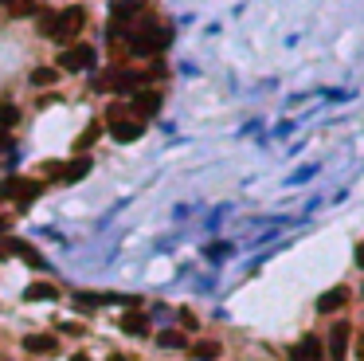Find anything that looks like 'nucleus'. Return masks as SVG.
I'll return each mask as SVG.
<instances>
[{"mask_svg": "<svg viewBox=\"0 0 364 361\" xmlns=\"http://www.w3.org/2000/svg\"><path fill=\"white\" fill-rule=\"evenodd\" d=\"M8 146H12V141H8V134H4V130H0V153H4V150H8Z\"/></svg>", "mask_w": 364, "mask_h": 361, "instance_id": "21", "label": "nucleus"}, {"mask_svg": "<svg viewBox=\"0 0 364 361\" xmlns=\"http://www.w3.org/2000/svg\"><path fill=\"white\" fill-rule=\"evenodd\" d=\"M290 361H321V341L314 334H305L294 350H290Z\"/></svg>", "mask_w": 364, "mask_h": 361, "instance_id": "8", "label": "nucleus"}, {"mask_svg": "<svg viewBox=\"0 0 364 361\" xmlns=\"http://www.w3.org/2000/svg\"><path fill=\"white\" fill-rule=\"evenodd\" d=\"M122 330L133 334V338H141V334H149V318H145V314H138V311H129L126 318H122Z\"/></svg>", "mask_w": 364, "mask_h": 361, "instance_id": "12", "label": "nucleus"}, {"mask_svg": "<svg viewBox=\"0 0 364 361\" xmlns=\"http://www.w3.org/2000/svg\"><path fill=\"white\" fill-rule=\"evenodd\" d=\"M0 197H4V201L28 204V201H36V197H40V185H36L31 177H8L4 185H0Z\"/></svg>", "mask_w": 364, "mask_h": 361, "instance_id": "2", "label": "nucleus"}, {"mask_svg": "<svg viewBox=\"0 0 364 361\" xmlns=\"http://www.w3.org/2000/svg\"><path fill=\"white\" fill-rule=\"evenodd\" d=\"M106 126H110V134H114L118 141H133V138L145 134V118H138L133 106H122V102H114V106L106 111Z\"/></svg>", "mask_w": 364, "mask_h": 361, "instance_id": "1", "label": "nucleus"}, {"mask_svg": "<svg viewBox=\"0 0 364 361\" xmlns=\"http://www.w3.org/2000/svg\"><path fill=\"white\" fill-rule=\"evenodd\" d=\"M192 353H196V361H216L219 358V341H196Z\"/></svg>", "mask_w": 364, "mask_h": 361, "instance_id": "13", "label": "nucleus"}, {"mask_svg": "<svg viewBox=\"0 0 364 361\" xmlns=\"http://www.w3.org/2000/svg\"><path fill=\"white\" fill-rule=\"evenodd\" d=\"M24 350L36 353V358H51V353L59 350V338H55V334H28V338H24Z\"/></svg>", "mask_w": 364, "mask_h": 361, "instance_id": "5", "label": "nucleus"}, {"mask_svg": "<svg viewBox=\"0 0 364 361\" xmlns=\"http://www.w3.org/2000/svg\"><path fill=\"white\" fill-rule=\"evenodd\" d=\"M59 67L63 71H87V67H94V48H87V43H75V48L59 51Z\"/></svg>", "mask_w": 364, "mask_h": 361, "instance_id": "3", "label": "nucleus"}, {"mask_svg": "<svg viewBox=\"0 0 364 361\" xmlns=\"http://www.w3.org/2000/svg\"><path fill=\"white\" fill-rule=\"evenodd\" d=\"M356 353H361V361H364V334H361V341H356Z\"/></svg>", "mask_w": 364, "mask_h": 361, "instance_id": "23", "label": "nucleus"}, {"mask_svg": "<svg viewBox=\"0 0 364 361\" xmlns=\"http://www.w3.org/2000/svg\"><path fill=\"white\" fill-rule=\"evenodd\" d=\"M55 79H59V75H55L51 67H36V71H31V83H36V87H51Z\"/></svg>", "mask_w": 364, "mask_h": 361, "instance_id": "17", "label": "nucleus"}, {"mask_svg": "<svg viewBox=\"0 0 364 361\" xmlns=\"http://www.w3.org/2000/svg\"><path fill=\"white\" fill-rule=\"evenodd\" d=\"M94 138H99V126H90V130H82V138L75 141V146H79V150H87V146H90Z\"/></svg>", "mask_w": 364, "mask_h": 361, "instance_id": "20", "label": "nucleus"}, {"mask_svg": "<svg viewBox=\"0 0 364 361\" xmlns=\"http://www.w3.org/2000/svg\"><path fill=\"white\" fill-rule=\"evenodd\" d=\"M0 255H24V260H28L31 267H43L40 251L28 248V243H20V240H0Z\"/></svg>", "mask_w": 364, "mask_h": 361, "instance_id": "9", "label": "nucleus"}, {"mask_svg": "<svg viewBox=\"0 0 364 361\" xmlns=\"http://www.w3.org/2000/svg\"><path fill=\"white\" fill-rule=\"evenodd\" d=\"M344 350H349V322H333V330H329V358L344 361Z\"/></svg>", "mask_w": 364, "mask_h": 361, "instance_id": "7", "label": "nucleus"}, {"mask_svg": "<svg viewBox=\"0 0 364 361\" xmlns=\"http://www.w3.org/2000/svg\"><path fill=\"white\" fill-rule=\"evenodd\" d=\"M0 4H12V0H0Z\"/></svg>", "mask_w": 364, "mask_h": 361, "instance_id": "26", "label": "nucleus"}, {"mask_svg": "<svg viewBox=\"0 0 364 361\" xmlns=\"http://www.w3.org/2000/svg\"><path fill=\"white\" fill-rule=\"evenodd\" d=\"M4 228H8V220H0V232H4Z\"/></svg>", "mask_w": 364, "mask_h": 361, "instance_id": "25", "label": "nucleus"}, {"mask_svg": "<svg viewBox=\"0 0 364 361\" xmlns=\"http://www.w3.org/2000/svg\"><path fill=\"white\" fill-rule=\"evenodd\" d=\"M87 28V8H67V12H59V40H71V36H79V31Z\"/></svg>", "mask_w": 364, "mask_h": 361, "instance_id": "4", "label": "nucleus"}, {"mask_svg": "<svg viewBox=\"0 0 364 361\" xmlns=\"http://www.w3.org/2000/svg\"><path fill=\"white\" fill-rule=\"evenodd\" d=\"M157 341L165 346V350H184V346H188V338H184V334H177V330H165V334H157Z\"/></svg>", "mask_w": 364, "mask_h": 361, "instance_id": "14", "label": "nucleus"}, {"mask_svg": "<svg viewBox=\"0 0 364 361\" xmlns=\"http://www.w3.org/2000/svg\"><path fill=\"white\" fill-rule=\"evenodd\" d=\"M87 173H90V157H75L59 169V180H82Z\"/></svg>", "mask_w": 364, "mask_h": 361, "instance_id": "11", "label": "nucleus"}, {"mask_svg": "<svg viewBox=\"0 0 364 361\" xmlns=\"http://www.w3.org/2000/svg\"><path fill=\"white\" fill-rule=\"evenodd\" d=\"M71 361H90V358H82V353H75V358H71Z\"/></svg>", "mask_w": 364, "mask_h": 361, "instance_id": "24", "label": "nucleus"}, {"mask_svg": "<svg viewBox=\"0 0 364 361\" xmlns=\"http://www.w3.org/2000/svg\"><path fill=\"white\" fill-rule=\"evenodd\" d=\"M157 111H161V94L157 90H149V87H141L138 94H133V114H138V118H153Z\"/></svg>", "mask_w": 364, "mask_h": 361, "instance_id": "6", "label": "nucleus"}, {"mask_svg": "<svg viewBox=\"0 0 364 361\" xmlns=\"http://www.w3.org/2000/svg\"><path fill=\"white\" fill-rule=\"evenodd\" d=\"M40 31H43V36H59V12H43V16H40Z\"/></svg>", "mask_w": 364, "mask_h": 361, "instance_id": "15", "label": "nucleus"}, {"mask_svg": "<svg viewBox=\"0 0 364 361\" xmlns=\"http://www.w3.org/2000/svg\"><path fill=\"white\" fill-rule=\"evenodd\" d=\"M356 263H361V267H364V240L356 243Z\"/></svg>", "mask_w": 364, "mask_h": 361, "instance_id": "22", "label": "nucleus"}, {"mask_svg": "<svg viewBox=\"0 0 364 361\" xmlns=\"http://www.w3.org/2000/svg\"><path fill=\"white\" fill-rule=\"evenodd\" d=\"M55 295H59V291H55L51 283H31V287H28V302L31 299H55Z\"/></svg>", "mask_w": 364, "mask_h": 361, "instance_id": "16", "label": "nucleus"}, {"mask_svg": "<svg viewBox=\"0 0 364 361\" xmlns=\"http://www.w3.org/2000/svg\"><path fill=\"white\" fill-rule=\"evenodd\" d=\"M344 302H349V291H344V287H333V291H325L321 299H317V311H321V314H337Z\"/></svg>", "mask_w": 364, "mask_h": 361, "instance_id": "10", "label": "nucleus"}, {"mask_svg": "<svg viewBox=\"0 0 364 361\" xmlns=\"http://www.w3.org/2000/svg\"><path fill=\"white\" fill-rule=\"evenodd\" d=\"M31 8H36V0H12V4H8L12 16H28Z\"/></svg>", "mask_w": 364, "mask_h": 361, "instance_id": "18", "label": "nucleus"}, {"mask_svg": "<svg viewBox=\"0 0 364 361\" xmlns=\"http://www.w3.org/2000/svg\"><path fill=\"white\" fill-rule=\"evenodd\" d=\"M0 126H16V106H0Z\"/></svg>", "mask_w": 364, "mask_h": 361, "instance_id": "19", "label": "nucleus"}]
</instances>
